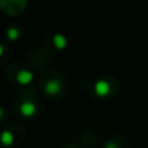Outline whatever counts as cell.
<instances>
[{
    "mask_svg": "<svg viewBox=\"0 0 148 148\" xmlns=\"http://www.w3.org/2000/svg\"><path fill=\"white\" fill-rule=\"evenodd\" d=\"M110 91V86L107 81H97L95 83V92H96L99 96H107Z\"/></svg>",
    "mask_w": 148,
    "mask_h": 148,
    "instance_id": "1",
    "label": "cell"
},
{
    "mask_svg": "<svg viewBox=\"0 0 148 148\" xmlns=\"http://www.w3.org/2000/svg\"><path fill=\"white\" fill-rule=\"evenodd\" d=\"M20 110H21V113H22L25 117H31V116L35 113V110H36V108H35V105L33 104V103H30V101H25L22 105H21V108H20Z\"/></svg>",
    "mask_w": 148,
    "mask_h": 148,
    "instance_id": "2",
    "label": "cell"
},
{
    "mask_svg": "<svg viewBox=\"0 0 148 148\" xmlns=\"http://www.w3.org/2000/svg\"><path fill=\"white\" fill-rule=\"evenodd\" d=\"M17 79L21 84H27L29 82H31V79H33V74L30 72H27V70H22V72H20V74L17 75Z\"/></svg>",
    "mask_w": 148,
    "mask_h": 148,
    "instance_id": "3",
    "label": "cell"
},
{
    "mask_svg": "<svg viewBox=\"0 0 148 148\" xmlns=\"http://www.w3.org/2000/svg\"><path fill=\"white\" fill-rule=\"evenodd\" d=\"M46 91L48 92L49 95H55L60 91V83L57 81H49L48 83L46 84Z\"/></svg>",
    "mask_w": 148,
    "mask_h": 148,
    "instance_id": "4",
    "label": "cell"
},
{
    "mask_svg": "<svg viewBox=\"0 0 148 148\" xmlns=\"http://www.w3.org/2000/svg\"><path fill=\"white\" fill-rule=\"evenodd\" d=\"M0 142H1L4 146H10V144L13 143L12 133H9V131H4V133L1 134V136H0Z\"/></svg>",
    "mask_w": 148,
    "mask_h": 148,
    "instance_id": "5",
    "label": "cell"
},
{
    "mask_svg": "<svg viewBox=\"0 0 148 148\" xmlns=\"http://www.w3.org/2000/svg\"><path fill=\"white\" fill-rule=\"evenodd\" d=\"M53 42H55V44H56L57 48H60V49H64L65 47H66V39H65V36L60 35V34L55 35Z\"/></svg>",
    "mask_w": 148,
    "mask_h": 148,
    "instance_id": "6",
    "label": "cell"
},
{
    "mask_svg": "<svg viewBox=\"0 0 148 148\" xmlns=\"http://www.w3.org/2000/svg\"><path fill=\"white\" fill-rule=\"evenodd\" d=\"M18 35H20V31L17 30L16 27H10L8 29V36H9L12 40H14V39L18 38Z\"/></svg>",
    "mask_w": 148,
    "mask_h": 148,
    "instance_id": "7",
    "label": "cell"
},
{
    "mask_svg": "<svg viewBox=\"0 0 148 148\" xmlns=\"http://www.w3.org/2000/svg\"><path fill=\"white\" fill-rule=\"evenodd\" d=\"M107 148H116V146H113V144H107Z\"/></svg>",
    "mask_w": 148,
    "mask_h": 148,
    "instance_id": "8",
    "label": "cell"
},
{
    "mask_svg": "<svg viewBox=\"0 0 148 148\" xmlns=\"http://www.w3.org/2000/svg\"><path fill=\"white\" fill-rule=\"evenodd\" d=\"M3 52H4V48H3V46H0V56L3 55Z\"/></svg>",
    "mask_w": 148,
    "mask_h": 148,
    "instance_id": "9",
    "label": "cell"
},
{
    "mask_svg": "<svg viewBox=\"0 0 148 148\" xmlns=\"http://www.w3.org/2000/svg\"><path fill=\"white\" fill-rule=\"evenodd\" d=\"M1 116H3V110L0 109V118H1Z\"/></svg>",
    "mask_w": 148,
    "mask_h": 148,
    "instance_id": "10",
    "label": "cell"
}]
</instances>
